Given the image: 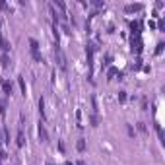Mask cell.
Here are the masks:
<instances>
[{"mask_svg": "<svg viewBox=\"0 0 165 165\" xmlns=\"http://www.w3.org/2000/svg\"><path fill=\"white\" fill-rule=\"evenodd\" d=\"M95 45L93 43H87L85 47V56H87V68H90V80H91V68H93V53H95Z\"/></svg>", "mask_w": 165, "mask_h": 165, "instance_id": "6da1fadb", "label": "cell"}, {"mask_svg": "<svg viewBox=\"0 0 165 165\" xmlns=\"http://www.w3.org/2000/svg\"><path fill=\"white\" fill-rule=\"evenodd\" d=\"M130 49H132V53H136V54L142 53V37H140V35H134V37L130 39Z\"/></svg>", "mask_w": 165, "mask_h": 165, "instance_id": "7a4b0ae2", "label": "cell"}, {"mask_svg": "<svg viewBox=\"0 0 165 165\" xmlns=\"http://www.w3.org/2000/svg\"><path fill=\"white\" fill-rule=\"evenodd\" d=\"M142 10H144V4H126L124 6L126 14H134V12H142Z\"/></svg>", "mask_w": 165, "mask_h": 165, "instance_id": "3957f363", "label": "cell"}, {"mask_svg": "<svg viewBox=\"0 0 165 165\" xmlns=\"http://www.w3.org/2000/svg\"><path fill=\"white\" fill-rule=\"evenodd\" d=\"M37 132H39V138H41V142H49V132H47V128H45V124L39 123Z\"/></svg>", "mask_w": 165, "mask_h": 165, "instance_id": "277c9868", "label": "cell"}, {"mask_svg": "<svg viewBox=\"0 0 165 165\" xmlns=\"http://www.w3.org/2000/svg\"><path fill=\"white\" fill-rule=\"evenodd\" d=\"M130 31H132V37L140 35V21H130Z\"/></svg>", "mask_w": 165, "mask_h": 165, "instance_id": "5b68a950", "label": "cell"}, {"mask_svg": "<svg viewBox=\"0 0 165 165\" xmlns=\"http://www.w3.org/2000/svg\"><path fill=\"white\" fill-rule=\"evenodd\" d=\"M16 144H18V148H23V144H25V138H23V130H21V128L18 130V142H16Z\"/></svg>", "mask_w": 165, "mask_h": 165, "instance_id": "8992f818", "label": "cell"}, {"mask_svg": "<svg viewBox=\"0 0 165 165\" xmlns=\"http://www.w3.org/2000/svg\"><path fill=\"white\" fill-rule=\"evenodd\" d=\"M0 49H2L4 53H8V51H10V43L6 41V39L2 37V35H0Z\"/></svg>", "mask_w": 165, "mask_h": 165, "instance_id": "52a82bcc", "label": "cell"}, {"mask_svg": "<svg viewBox=\"0 0 165 165\" xmlns=\"http://www.w3.org/2000/svg\"><path fill=\"white\" fill-rule=\"evenodd\" d=\"M0 62H2V66H4V68H8V66H10V56H8V53H2Z\"/></svg>", "mask_w": 165, "mask_h": 165, "instance_id": "ba28073f", "label": "cell"}, {"mask_svg": "<svg viewBox=\"0 0 165 165\" xmlns=\"http://www.w3.org/2000/svg\"><path fill=\"white\" fill-rule=\"evenodd\" d=\"M97 97L95 95H91V115H97Z\"/></svg>", "mask_w": 165, "mask_h": 165, "instance_id": "9c48e42d", "label": "cell"}, {"mask_svg": "<svg viewBox=\"0 0 165 165\" xmlns=\"http://www.w3.org/2000/svg\"><path fill=\"white\" fill-rule=\"evenodd\" d=\"M2 90H4V93H6V95H10V93H12V84H10V82H2Z\"/></svg>", "mask_w": 165, "mask_h": 165, "instance_id": "30bf717a", "label": "cell"}, {"mask_svg": "<svg viewBox=\"0 0 165 165\" xmlns=\"http://www.w3.org/2000/svg\"><path fill=\"white\" fill-rule=\"evenodd\" d=\"M39 113H41V118L45 121V118H47V115H45V101H43V97L39 99Z\"/></svg>", "mask_w": 165, "mask_h": 165, "instance_id": "8fae6325", "label": "cell"}, {"mask_svg": "<svg viewBox=\"0 0 165 165\" xmlns=\"http://www.w3.org/2000/svg\"><path fill=\"white\" fill-rule=\"evenodd\" d=\"M117 74H118V70H117V68H113V66H109V70H107V78H109V80H113V78H115Z\"/></svg>", "mask_w": 165, "mask_h": 165, "instance_id": "7c38bea8", "label": "cell"}, {"mask_svg": "<svg viewBox=\"0 0 165 165\" xmlns=\"http://www.w3.org/2000/svg\"><path fill=\"white\" fill-rule=\"evenodd\" d=\"M155 130H157V136H159V142L161 144H165V136H163V130H161L159 124H155Z\"/></svg>", "mask_w": 165, "mask_h": 165, "instance_id": "4fadbf2b", "label": "cell"}, {"mask_svg": "<svg viewBox=\"0 0 165 165\" xmlns=\"http://www.w3.org/2000/svg\"><path fill=\"white\" fill-rule=\"evenodd\" d=\"M76 148H78V152H85V140L80 138V140H78V144H76Z\"/></svg>", "mask_w": 165, "mask_h": 165, "instance_id": "5bb4252c", "label": "cell"}, {"mask_svg": "<svg viewBox=\"0 0 165 165\" xmlns=\"http://www.w3.org/2000/svg\"><path fill=\"white\" fill-rule=\"evenodd\" d=\"M31 56H33V60H35V62H43V56L39 54V51H31Z\"/></svg>", "mask_w": 165, "mask_h": 165, "instance_id": "9a60e30c", "label": "cell"}, {"mask_svg": "<svg viewBox=\"0 0 165 165\" xmlns=\"http://www.w3.org/2000/svg\"><path fill=\"white\" fill-rule=\"evenodd\" d=\"M18 84H20L21 93H23V97H25V82H23V78H21V76H18Z\"/></svg>", "mask_w": 165, "mask_h": 165, "instance_id": "2e32d148", "label": "cell"}, {"mask_svg": "<svg viewBox=\"0 0 165 165\" xmlns=\"http://www.w3.org/2000/svg\"><path fill=\"white\" fill-rule=\"evenodd\" d=\"M56 6L60 8V12H62V16H66V4H64V2H60V0H56Z\"/></svg>", "mask_w": 165, "mask_h": 165, "instance_id": "e0dca14e", "label": "cell"}, {"mask_svg": "<svg viewBox=\"0 0 165 165\" xmlns=\"http://www.w3.org/2000/svg\"><path fill=\"white\" fill-rule=\"evenodd\" d=\"M111 62H113V56H111V54H105V64H103V66H105V68H109V66H111Z\"/></svg>", "mask_w": 165, "mask_h": 165, "instance_id": "ac0fdd59", "label": "cell"}, {"mask_svg": "<svg viewBox=\"0 0 165 165\" xmlns=\"http://www.w3.org/2000/svg\"><path fill=\"white\" fill-rule=\"evenodd\" d=\"M29 45H31V51H39V43L35 39H29Z\"/></svg>", "mask_w": 165, "mask_h": 165, "instance_id": "d6986e66", "label": "cell"}, {"mask_svg": "<svg viewBox=\"0 0 165 165\" xmlns=\"http://www.w3.org/2000/svg\"><path fill=\"white\" fill-rule=\"evenodd\" d=\"M118 101L126 103V91H118Z\"/></svg>", "mask_w": 165, "mask_h": 165, "instance_id": "ffe728a7", "label": "cell"}, {"mask_svg": "<svg viewBox=\"0 0 165 165\" xmlns=\"http://www.w3.org/2000/svg\"><path fill=\"white\" fill-rule=\"evenodd\" d=\"M163 47H165L163 43H157V49H155V54H161V53H163Z\"/></svg>", "mask_w": 165, "mask_h": 165, "instance_id": "44dd1931", "label": "cell"}, {"mask_svg": "<svg viewBox=\"0 0 165 165\" xmlns=\"http://www.w3.org/2000/svg\"><path fill=\"white\" fill-rule=\"evenodd\" d=\"M4 142H6V144H10V132H8V128H4Z\"/></svg>", "mask_w": 165, "mask_h": 165, "instance_id": "7402d4cb", "label": "cell"}, {"mask_svg": "<svg viewBox=\"0 0 165 165\" xmlns=\"http://www.w3.org/2000/svg\"><path fill=\"white\" fill-rule=\"evenodd\" d=\"M157 27H159V31H165V20H159V23H157Z\"/></svg>", "mask_w": 165, "mask_h": 165, "instance_id": "603a6c76", "label": "cell"}, {"mask_svg": "<svg viewBox=\"0 0 165 165\" xmlns=\"http://www.w3.org/2000/svg\"><path fill=\"white\" fill-rule=\"evenodd\" d=\"M142 68V59H136V64H134V70Z\"/></svg>", "mask_w": 165, "mask_h": 165, "instance_id": "cb8c5ba5", "label": "cell"}, {"mask_svg": "<svg viewBox=\"0 0 165 165\" xmlns=\"http://www.w3.org/2000/svg\"><path fill=\"white\" fill-rule=\"evenodd\" d=\"M4 109H6V105H4V101H0V115H4Z\"/></svg>", "mask_w": 165, "mask_h": 165, "instance_id": "d4e9b609", "label": "cell"}, {"mask_svg": "<svg viewBox=\"0 0 165 165\" xmlns=\"http://www.w3.org/2000/svg\"><path fill=\"white\" fill-rule=\"evenodd\" d=\"M142 109H144V111L148 109V99H142Z\"/></svg>", "mask_w": 165, "mask_h": 165, "instance_id": "484cf974", "label": "cell"}, {"mask_svg": "<svg viewBox=\"0 0 165 165\" xmlns=\"http://www.w3.org/2000/svg\"><path fill=\"white\" fill-rule=\"evenodd\" d=\"M138 128H140V132H146V124H144V123H140Z\"/></svg>", "mask_w": 165, "mask_h": 165, "instance_id": "4316f807", "label": "cell"}, {"mask_svg": "<svg viewBox=\"0 0 165 165\" xmlns=\"http://www.w3.org/2000/svg\"><path fill=\"white\" fill-rule=\"evenodd\" d=\"M64 165H74V163H72V161H66V163H64Z\"/></svg>", "mask_w": 165, "mask_h": 165, "instance_id": "83f0119b", "label": "cell"}]
</instances>
